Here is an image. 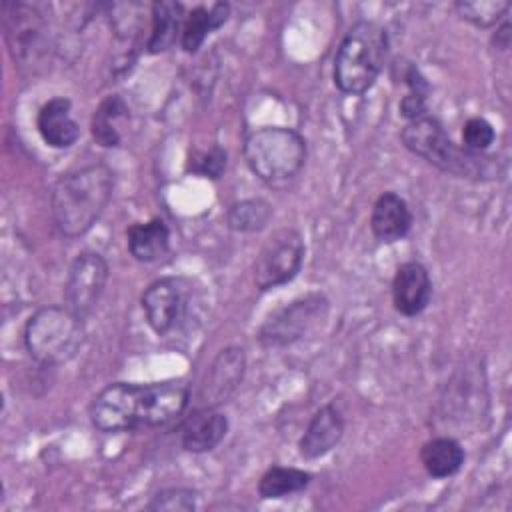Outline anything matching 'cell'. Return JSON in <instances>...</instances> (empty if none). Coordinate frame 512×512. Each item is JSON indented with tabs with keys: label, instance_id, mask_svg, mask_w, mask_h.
Here are the masks:
<instances>
[{
	"label": "cell",
	"instance_id": "obj_29",
	"mask_svg": "<svg viewBox=\"0 0 512 512\" xmlns=\"http://www.w3.org/2000/svg\"><path fill=\"white\" fill-rule=\"evenodd\" d=\"M428 94L426 92H412L408 90L406 96H402L400 100V114L410 122L416 120L420 116L428 114V104H426Z\"/></svg>",
	"mask_w": 512,
	"mask_h": 512
},
{
	"label": "cell",
	"instance_id": "obj_10",
	"mask_svg": "<svg viewBox=\"0 0 512 512\" xmlns=\"http://www.w3.org/2000/svg\"><path fill=\"white\" fill-rule=\"evenodd\" d=\"M140 302L148 326L164 336L184 318L190 302V284L180 276L158 278L142 292Z\"/></svg>",
	"mask_w": 512,
	"mask_h": 512
},
{
	"label": "cell",
	"instance_id": "obj_14",
	"mask_svg": "<svg viewBox=\"0 0 512 512\" xmlns=\"http://www.w3.org/2000/svg\"><path fill=\"white\" fill-rule=\"evenodd\" d=\"M228 432V418L214 406L194 410L180 428V444L186 452L204 454L214 450Z\"/></svg>",
	"mask_w": 512,
	"mask_h": 512
},
{
	"label": "cell",
	"instance_id": "obj_20",
	"mask_svg": "<svg viewBox=\"0 0 512 512\" xmlns=\"http://www.w3.org/2000/svg\"><path fill=\"white\" fill-rule=\"evenodd\" d=\"M184 8L180 2H154L152 4V32L148 38V52L160 54L174 46L178 36H182Z\"/></svg>",
	"mask_w": 512,
	"mask_h": 512
},
{
	"label": "cell",
	"instance_id": "obj_3",
	"mask_svg": "<svg viewBox=\"0 0 512 512\" xmlns=\"http://www.w3.org/2000/svg\"><path fill=\"white\" fill-rule=\"evenodd\" d=\"M400 138L412 154L424 158L428 164L446 174L468 180H494L500 174L496 156H486L484 152H470L464 146H456L442 122L432 114L406 122Z\"/></svg>",
	"mask_w": 512,
	"mask_h": 512
},
{
	"label": "cell",
	"instance_id": "obj_12",
	"mask_svg": "<svg viewBox=\"0 0 512 512\" xmlns=\"http://www.w3.org/2000/svg\"><path fill=\"white\" fill-rule=\"evenodd\" d=\"M246 368V356L244 350L238 346L224 348L212 362L202 388H200V400L204 406H218L226 402L234 390L240 386L242 376Z\"/></svg>",
	"mask_w": 512,
	"mask_h": 512
},
{
	"label": "cell",
	"instance_id": "obj_2",
	"mask_svg": "<svg viewBox=\"0 0 512 512\" xmlns=\"http://www.w3.org/2000/svg\"><path fill=\"white\" fill-rule=\"evenodd\" d=\"M114 188V174L106 164H88L62 174L50 194L52 218L66 238L86 234L104 214Z\"/></svg>",
	"mask_w": 512,
	"mask_h": 512
},
{
	"label": "cell",
	"instance_id": "obj_19",
	"mask_svg": "<svg viewBox=\"0 0 512 512\" xmlns=\"http://www.w3.org/2000/svg\"><path fill=\"white\" fill-rule=\"evenodd\" d=\"M464 458L462 444L450 436L430 438L420 448V462L432 478H448L456 474L462 468Z\"/></svg>",
	"mask_w": 512,
	"mask_h": 512
},
{
	"label": "cell",
	"instance_id": "obj_13",
	"mask_svg": "<svg viewBox=\"0 0 512 512\" xmlns=\"http://www.w3.org/2000/svg\"><path fill=\"white\" fill-rule=\"evenodd\" d=\"M432 298V280L424 264L410 260L398 266L392 278V304L402 316H418Z\"/></svg>",
	"mask_w": 512,
	"mask_h": 512
},
{
	"label": "cell",
	"instance_id": "obj_6",
	"mask_svg": "<svg viewBox=\"0 0 512 512\" xmlns=\"http://www.w3.org/2000/svg\"><path fill=\"white\" fill-rule=\"evenodd\" d=\"M82 340V318L68 306H42L24 326L26 350L42 366H60L72 360Z\"/></svg>",
	"mask_w": 512,
	"mask_h": 512
},
{
	"label": "cell",
	"instance_id": "obj_4",
	"mask_svg": "<svg viewBox=\"0 0 512 512\" xmlns=\"http://www.w3.org/2000/svg\"><path fill=\"white\" fill-rule=\"evenodd\" d=\"M388 54L386 30L372 20H358L344 34L334 58V84L344 94H364L380 76Z\"/></svg>",
	"mask_w": 512,
	"mask_h": 512
},
{
	"label": "cell",
	"instance_id": "obj_15",
	"mask_svg": "<svg viewBox=\"0 0 512 512\" xmlns=\"http://www.w3.org/2000/svg\"><path fill=\"white\" fill-rule=\"evenodd\" d=\"M344 434V420L340 412L332 406H320L310 418L302 438L298 440V452L306 460L320 458L328 454Z\"/></svg>",
	"mask_w": 512,
	"mask_h": 512
},
{
	"label": "cell",
	"instance_id": "obj_28",
	"mask_svg": "<svg viewBox=\"0 0 512 512\" xmlns=\"http://www.w3.org/2000/svg\"><path fill=\"white\" fill-rule=\"evenodd\" d=\"M148 508L166 512H190L196 508V492L188 488H166L152 498Z\"/></svg>",
	"mask_w": 512,
	"mask_h": 512
},
{
	"label": "cell",
	"instance_id": "obj_7",
	"mask_svg": "<svg viewBox=\"0 0 512 512\" xmlns=\"http://www.w3.org/2000/svg\"><path fill=\"white\" fill-rule=\"evenodd\" d=\"M328 300L324 294H306L286 304L278 312H274L258 330V340L266 348H282L290 346L310 332H314L320 324H324L328 316Z\"/></svg>",
	"mask_w": 512,
	"mask_h": 512
},
{
	"label": "cell",
	"instance_id": "obj_9",
	"mask_svg": "<svg viewBox=\"0 0 512 512\" xmlns=\"http://www.w3.org/2000/svg\"><path fill=\"white\" fill-rule=\"evenodd\" d=\"M4 30L12 58L20 66H38L48 54V24L36 6L24 2H6Z\"/></svg>",
	"mask_w": 512,
	"mask_h": 512
},
{
	"label": "cell",
	"instance_id": "obj_11",
	"mask_svg": "<svg viewBox=\"0 0 512 512\" xmlns=\"http://www.w3.org/2000/svg\"><path fill=\"white\" fill-rule=\"evenodd\" d=\"M108 282V262L98 252H80L68 270L66 304L82 320L96 308Z\"/></svg>",
	"mask_w": 512,
	"mask_h": 512
},
{
	"label": "cell",
	"instance_id": "obj_5",
	"mask_svg": "<svg viewBox=\"0 0 512 512\" xmlns=\"http://www.w3.org/2000/svg\"><path fill=\"white\" fill-rule=\"evenodd\" d=\"M244 160L266 184L292 180L306 164V140L292 128L264 126L244 138Z\"/></svg>",
	"mask_w": 512,
	"mask_h": 512
},
{
	"label": "cell",
	"instance_id": "obj_18",
	"mask_svg": "<svg viewBox=\"0 0 512 512\" xmlns=\"http://www.w3.org/2000/svg\"><path fill=\"white\" fill-rule=\"evenodd\" d=\"M128 252L138 262H156L170 250V230L162 218L134 222L126 230Z\"/></svg>",
	"mask_w": 512,
	"mask_h": 512
},
{
	"label": "cell",
	"instance_id": "obj_24",
	"mask_svg": "<svg viewBox=\"0 0 512 512\" xmlns=\"http://www.w3.org/2000/svg\"><path fill=\"white\" fill-rule=\"evenodd\" d=\"M272 206L262 198H248L234 202L226 210V224L234 232H258L268 226Z\"/></svg>",
	"mask_w": 512,
	"mask_h": 512
},
{
	"label": "cell",
	"instance_id": "obj_16",
	"mask_svg": "<svg viewBox=\"0 0 512 512\" xmlns=\"http://www.w3.org/2000/svg\"><path fill=\"white\" fill-rule=\"evenodd\" d=\"M412 228V212L404 198L396 192H382L370 212V230L384 242L392 244L402 240Z\"/></svg>",
	"mask_w": 512,
	"mask_h": 512
},
{
	"label": "cell",
	"instance_id": "obj_21",
	"mask_svg": "<svg viewBox=\"0 0 512 512\" xmlns=\"http://www.w3.org/2000/svg\"><path fill=\"white\" fill-rule=\"evenodd\" d=\"M230 14V6L226 2H216L210 8L204 6H196L186 18H184V26H182V36H180V44L186 52H196L202 42L206 40V36L220 28Z\"/></svg>",
	"mask_w": 512,
	"mask_h": 512
},
{
	"label": "cell",
	"instance_id": "obj_8",
	"mask_svg": "<svg viewBox=\"0 0 512 512\" xmlns=\"http://www.w3.org/2000/svg\"><path fill=\"white\" fill-rule=\"evenodd\" d=\"M304 262V240L294 228L276 230L260 248L254 262V284L266 292L292 282Z\"/></svg>",
	"mask_w": 512,
	"mask_h": 512
},
{
	"label": "cell",
	"instance_id": "obj_22",
	"mask_svg": "<svg viewBox=\"0 0 512 512\" xmlns=\"http://www.w3.org/2000/svg\"><path fill=\"white\" fill-rule=\"evenodd\" d=\"M126 116H128V106L118 94L104 98L100 102V106L94 110L92 122H90V132H92V138L96 140V144H100L104 148L118 146L122 140L118 122L124 120Z\"/></svg>",
	"mask_w": 512,
	"mask_h": 512
},
{
	"label": "cell",
	"instance_id": "obj_25",
	"mask_svg": "<svg viewBox=\"0 0 512 512\" xmlns=\"http://www.w3.org/2000/svg\"><path fill=\"white\" fill-rule=\"evenodd\" d=\"M454 8L458 10L460 18L466 22L488 28L498 24V20L508 12L510 2L506 0H474V2H456Z\"/></svg>",
	"mask_w": 512,
	"mask_h": 512
},
{
	"label": "cell",
	"instance_id": "obj_26",
	"mask_svg": "<svg viewBox=\"0 0 512 512\" xmlns=\"http://www.w3.org/2000/svg\"><path fill=\"white\" fill-rule=\"evenodd\" d=\"M226 168V150L218 144H212L206 150H198L192 154L188 162V170L192 174H200L212 180H218Z\"/></svg>",
	"mask_w": 512,
	"mask_h": 512
},
{
	"label": "cell",
	"instance_id": "obj_1",
	"mask_svg": "<svg viewBox=\"0 0 512 512\" xmlns=\"http://www.w3.org/2000/svg\"><path fill=\"white\" fill-rule=\"evenodd\" d=\"M188 400L190 388L182 380L114 382L94 396L88 414L100 432H122L166 424L184 412Z\"/></svg>",
	"mask_w": 512,
	"mask_h": 512
},
{
	"label": "cell",
	"instance_id": "obj_17",
	"mask_svg": "<svg viewBox=\"0 0 512 512\" xmlns=\"http://www.w3.org/2000/svg\"><path fill=\"white\" fill-rule=\"evenodd\" d=\"M72 104L64 96L50 98L38 112L36 128L42 140L52 148H70L78 136L80 126L72 118Z\"/></svg>",
	"mask_w": 512,
	"mask_h": 512
},
{
	"label": "cell",
	"instance_id": "obj_27",
	"mask_svg": "<svg viewBox=\"0 0 512 512\" xmlns=\"http://www.w3.org/2000/svg\"><path fill=\"white\" fill-rule=\"evenodd\" d=\"M494 138V126L482 116L468 118L462 128V146L470 152H486L494 144Z\"/></svg>",
	"mask_w": 512,
	"mask_h": 512
},
{
	"label": "cell",
	"instance_id": "obj_23",
	"mask_svg": "<svg viewBox=\"0 0 512 512\" xmlns=\"http://www.w3.org/2000/svg\"><path fill=\"white\" fill-rule=\"evenodd\" d=\"M312 476L300 468L270 466L258 480V494L264 500L284 498L302 492L310 484Z\"/></svg>",
	"mask_w": 512,
	"mask_h": 512
}]
</instances>
